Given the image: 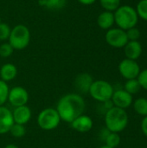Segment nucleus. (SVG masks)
I'll list each match as a JSON object with an SVG mask.
<instances>
[{
	"label": "nucleus",
	"mask_w": 147,
	"mask_h": 148,
	"mask_svg": "<svg viewBox=\"0 0 147 148\" xmlns=\"http://www.w3.org/2000/svg\"><path fill=\"white\" fill-rule=\"evenodd\" d=\"M65 122L71 123L77 117L83 114L85 110V101L78 94H68L62 97L55 108Z\"/></svg>",
	"instance_id": "1"
},
{
	"label": "nucleus",
	"mask_w": 147,
	"mask_h": 148,
	"mask_svg": "<svg viewBox=\"0 0 147 148\" xmlns=\"http://www.w3.org/2000/svg\"><path fill=\"white\" fill-rule=\"evenodd\" d=\"M129 117L125 109L113 107L105 114V124L109 132L120 133L127 127Z\"/></svg>",
	"instance_id": "2"
},
{
	"label": "nucleus",
	"mask_w": 147,
	"mask_h": 148,
	"mask_svg": "<svg viewBox=\"0 0 147 148\" xmlns=\"http://www.w3.org/2000/svg\"><path fill=\"white\" fill-rule=\"evenodd\" d=\"M114 22L118 28L127 30L136 27L139 22V16L136 10L130 5H120L114 12Z\"/></svg>",
	"instance_id": "3"
},
{
	"label": "nucleus",
	"mask_w": 147,
	"mask_h": 148,
	"mask_svg": "<svg viewBox=\"0 0 147 148\" xmlns=\"http://www.w3.org/2000/svg\"><path fill=\"white\" fill-rule=\"evenodd\" d=\"M9 43L14 50H22L28 47L30 42V32L27 26L17 24L11 29L9 36Z\"/></svg>",
	"instance_id": "4"
},
{
	"label": "nucleus",
	"mask_w": 147,
	"mask_h": 148,
	"mask_svg": "<svg viewBox=\"0 0 147 148\" xmlns=\"http://www.w3.org/2000/svg\"><path fill=\"white\" fill-rule=\"evenodd\" d=\"M113 92V88L109 82L103 80H98L93 82L88 93L94 100L103 103L111 100Z\"/></svg>",
	"instance_id": "5"
},
{
	"label": "nucleus",
	"mask_w": 147,
	"mask_h": 148,
	"mask_svg": "<svg viewBox=\"0 0 147 148\" xmlns=\"http://www.w3.org/2000/svg\"><path fill=\"white\" fill-rule=\"evenodd\" d=\"M61 121V117L55 108H49L41 111L37 117L38 126L46 131L55 129Z\"/></svg>",
	"instance_id": "6"
},
{
	"label": "nucleus",
	"mask_w": 147,
	"mask_h": 148,
	"mask_svg": "<svg viewBox=\"0 0 147 148\" xmlns=\"http://www.w3.org/2000/svg\"><path fill=\"white\" fill-rule=\"evenodd\" d=\"M105 40L108 45L117 49L124 48L125 45L128 42L126 30L120 28L109 29L105 35Z\"/></svg>",
	"instance_id": "7"
},
{
	"label": "nucleus",
	"mask_w": 147,
	"mask_h": 148,
	"mask_svg": "<svg viewBox=\"0 0 147 148\" xmlns=\"http://www.w3.org/2000/svg\"><path fill=\"white\" fill-rule=\"evenodd\" d=\"M140 67L139 63L131 59H124L119 64V72L126 80L137 79L140 73Z\"/></svg>",
	"instance_id": "8"
},
{
	"label": "nucleus",
	"mask_w": 147,
	"mask_h": 148,
	"mask_svg": "<svg viewBox=\"0 0 147 148\" xmlns=\"http://www.w3.org/2000/svg\"><path fill=\"white\" fill-rule=\"evenodd\" d=\"M8 101L16 108L24 106L29 101V94L27 90L22 87H14L9 91Z\"/></svg>",
	"instance_id": "9"
},
{
	"label": "nucleus",
	"mask_w": 147,
	"mask_h": 148,
	"mask_svg": "<svg viewBox=\"0 0 147 148\" xmlns=\"http://www.w3.org/2000/svg\"><path fill=\"white\" fill-rule=\"evenodd\" d=\"M114 107L126 109L133 104V95L127 93L125 89H119L113 92L111 98Z\"/></svg>",
	"instance_id": "10"
},
{
	"label": "nucleus",
	"mask_w": 147,
	"mask_h": 148,
	"mask_svg": "<svg viewBox=\"0 0 147 148\" xmlns=\"http://www.w3.org/2000/svg\"><path fill=\"white\" fill-rule=\"evenodd\" d=\"M14 124L12 112L5 107H0V134L8 133Z\"/></svg>",
	"instance_id": "11"
},
{
	"label": "nucleus",
	"mask_w": 147,
	"mask_h": 148,
	"mask_svg": "<svg viewBox=\"0 0 147 148\" xmlns=\"http://www.w3.org/2000/svg\"><path fill=\"white\" fill-rule=\"evenodd\" d=\"M70 124L72 128L75 131L80 133H88L92 129L94 123L93 120L89 116L81 114V116L74 120Z\"/></svg>",
	"instance_id": "12"
},
{
	"label": "nucleus",
	"mask_w": 147,
	"mask_h": 148,
	"mask_svg": "<svg viewBox=\"0 0 147 148\" xmlns=\"http://www.w3.org/2000/svg\"><path fill=\"white\" fill-rule=\"evenodd\" d=\"M124 52L127 59L136 61L140 57L143 52V48L139 41H128L124 47Z\"/></svg>",
	"instance_id": "13"
},
{
	"label": "nucleus",
	"mask_w": 147,
	"mask_h": 148,
	"mask_svg": "<svg viewBox=\"0 0 147 148\" xmlns=\"http://www.w3.org/2000/svg\"><path fill=\"white\" fill-rule=\"evenodd\" d=\"M12 116H13L14 123L25 125L29 121L31 118V110L26 105L16 107L12 112Z\"/></svg>",
	"instance_id": "14"
},
{
	"label": "nucleus",
	"mask_w": 147,
	"mask_h": 148,
	"mask_svg": "<svg viewBox=\"0 0 147 148\" xmlns=\"http://www.w3.org/2000/svg\"><path fill=\"white\" fill-rule=\"evenodd\" d=\"M93 78L92 76L88 73H81L79 74L75 80V88L83 94H87L89 92V88L93 83Z\"/></svg>",
	"instance_id": "15"
},
{
	"label": "nucleus",
	"mask_w": 147,
	"mask_h": 148,
	"mask_svg": "<svg viewBox=\"0 0 147 148\" xmlns=\"http://www.w3.org/2000/svg\"><path fill=\"white\" fill-rule=\"evenodd\" d=\"M97 23L98 26L102 29L108 30L109 29H111L115 23L113 12L107 11V10L101 12L97 17Z\"/></svg>",
	"instance_id": "16"
},
{
	"label": "nucleus",
	"mask_w": 147,
	"mask_h": 148,
	"mask_svg": "<svg viewBox=\"0 0 147 148\" xmlns=\"http://www.w3.org/2000/svg\"><path fill=\"white\" fill-rule=\"evenodd\" d=\"M17 75V69L12 63H5L0 69V77L1 80L7 82H10Z\"/></svg>",
	"instance_id": "17"
},
{
	"label": "nucleus",
	"mask_w": 147,
	"mask_h": 148,
	"mask_svg": "<svg viewBox=\"0 0 147 148\" xmlns=\"http://www.w3.org/2000/svg\"><path fill=\"white\" fill-rule=\"evenodd\" d=\"M67 3V0H39L41 6L51 10H57L62 9Z\"/></svg>",
	"instance_id": "18"
},
{
	"label": "nucleus",
	"mask_w": 147,
	"mask_h": 148,
	"mask_svg": "<svg viewBox=\"0 0 147 148\" xmlns=\"http://www.w3.org/2000/svg\"><path fill=\"white\" fill-rule=\"evenodd\" d=\"M133 108L135 112L141 115L146 117L147 116V99L146 98H139L137 99L133 103Z\"/></svg>",
	"instance_id": "19"
},
{
	"label": "nucleus",
	"mask_w": 147,
	"mask_h": 148,
	"mask_svg": "<svg viewBox=\"0 0 147 148\" xmlns=\"http://www.w3.org/2000/svg\"><path fill=\"white\" fill-rule=\"evenodd\" d=\"M100 3L105 10L114 12L120 6V0H100Z\"/></svg>",
	"instance_id": "20"
},
{
	"label": "nucleus",
	"mask_w": 147,
	"mask_h": 148,
	"mask_svg": "<svg viewBox=\"0 0 147 148\" xmlns=\"http://www.w3.org/2000/svg\"><path fill=\"white\" fill-rule=\"evenodd\" d=\"M141 88L139 82L137 79H132V80H127L126 84H125V90L129 93L130 95H133L135 94H137L139 89Z\"/></svg>",
	"instance_id": "21"
},
{
	"label": "nucleus",
	"mask_w": 147,
	"mask_h": 148,
	"mask_svg": "<svg viewBox=\"0 0 147 148\" xmlns=\"http://www.w3.org/2000/svg\"><path fill=\"white\" fill-rule=\"evenodd\" d=\"M120 136L118 133L110 132L105 139L106 145L112 148H116L120 143Z\"/></svg>",
	"instance_id": "22"
},
{
	"label": "nucleus",
	"mask_w": 147,
	"mask_h": 148,
	"mask_svg": "<svg viewBox=\"0 0 147 148\" xmlns=\"http://www.w3.org/2000/svg\"><path fill=\"white\" fill-rule=\"evenodd\" d=\"M11 135L13 137H16V138H21V137H23L26 134V129L24 127V125H20V124H16V123H14L12 125V127H10V131H9Z\"/></svg>",
	"instance_id": "23"
},
{
	"label": "nucleus",
	"mask_w": 147,
	"mask_h": 148,
	"mask_svg": "<svg viewBox=\"0 0 147 148\" xmlns=\"http://www.w3.org/2000/svg\"><path fill=\"white\" fill-rule=\"evenodd\" d=\"M135 10L139 17L147 21V0H140L138 3Z\"/></svg>",
	"instance_id": "24"
},
{
	"label": "nucleus",
	"mask_w": 147,
	"mask_h": 148,
	"mask_svg": "<svg viewBox=\"0 0 147 148\" xmlns=\"http://www.w3.org/2000/svg\"><path fill=\"white\" fill-rule=\"evenodd\" d=\"M9 91L10 90L7 83L0 79V107L3 106L8 100Z\"/></svg>",
	"instance_id": "25"
},
{
	"label": "nucleus",
	"mask_w": 147,
	"mask_h": 148,
	"mask_svg": "<svg viewBox=\"0 0 147 148\" xmlns=\"http://www.w3.org/2000/svg\"><path fill=\"white\" fill-rule=\"evenodd\" d=\"M14 52V49L9 42H3L0 45V56L6 58L10 56Z\"/></svg>",
	"instance_id": "26"
},
{
	"label": "nucleus",
	"mask_w": 147,
	"mask_h": 148,
	"mask_svg": "<svg viewBox=\"0 0 147 148\" xmlns=\"http://www.w3.org/2000/svg\"><path fill=\"white\" fill-rule=\"evenodd\" d=\"M11 29L5 23H0V41H6L9 39Z\"/></svg>",
	"instance_id": "27"
},
{
	"label": "nucleus",
	"mask_w": 147,
	"mask_h": 148,
	"mask_svg": "<svg viewBox=\"0 0 147 148\" xmlns=\"http://www.w3.org/2000/svg\"><path fill=\"white\" fill-rule=\"evenodd\" d=\"M128 41H138L140 37V31L138 28L133 27L127 30H126Z\"/></svg>",
	"instance_id": "28"
},
{
	"label": "nucleus",
	"mask_w": 147,
	"mask_h": 148,
	"mask_svg": "<svg viewBox=\"0 0 147 148\" xmlns=\"http://www.w3.org/2000/svg\"><path fill=\"white\" fill-rule=\"evenodd\" d=\"M137 80H138L140 87L147 91V69L140 71Z\"/></svg>",
	"instance_id": "29"
},
{
	"label": "nucleus",
	"mask_w": 147,
	"mask_h": 148,
	"mask_svg": "<svg viewBox=\"0 0 147 148\" xmlns=\"http://www.w3.org/2000/svg\"><path fill=\"white\" fill-rule=\"evenodd\" d=\"M141 130L143 134L147 137V116L144 117V119L141 121Z\"/></svg>",
	"instance_id": "30"
},
{
	"label": "nucleus",
	"mask_w": 147,
	"mask_h": 148,
	"mask_svg": "<svg viewBox=\"0 0 147 148\" xmlns=\"http://www.w3.org/2000/svg\"><path fill=\"white\" fill-rule=\"evenodd\" d=\"M78 2L84 5H91L94 3H95L96 0H78Z\"/></svg>",
	"instance_id": "31"
},
{
	"label": "nucleus",
	"mask_w": 147,
	"mask_h": 148,
	"mask_svg": "<svg viewBox=\"0 0 147 148\" xmlns=\"http://www.w3.org/2000/svg\"><path fill=\"white\" fill-rule=\"evenodd\" d=\"M4 148H18V147L16 145H13V144H10V145H7Z\"/></svg>",
	"instance_id": "32"
},
{
	"label": "nucleus",
	"mask_w": 147,
	"mask_h": 148,
	"mask_svg": "<svg viewBox=\"0 0 147 148\" xmlns=\"http://www.w3.org/2000/svg\"><path fill=\"white\" fill-rule=\"evenodd\" d=\"M99 148H112L110 147H108V146H107V145H104V146H102V147H101Z\"/></svg>",
	"instance_id": "33"
},
{
	"label": "nucleus",
	"mask_w": 147,
	"mask_h": 148,
	"mask_svg": "<svg viewBox=\"0 0 147 148\" xmlns=\"http://www.w3.org/2000/svg\"><path fill=\"white\" fill-rule=\"evenodd\" d=\"M2 23V21H1V17H0V23Z\"/></svg>",
	"instance_id": "34"
}]
</instances>
